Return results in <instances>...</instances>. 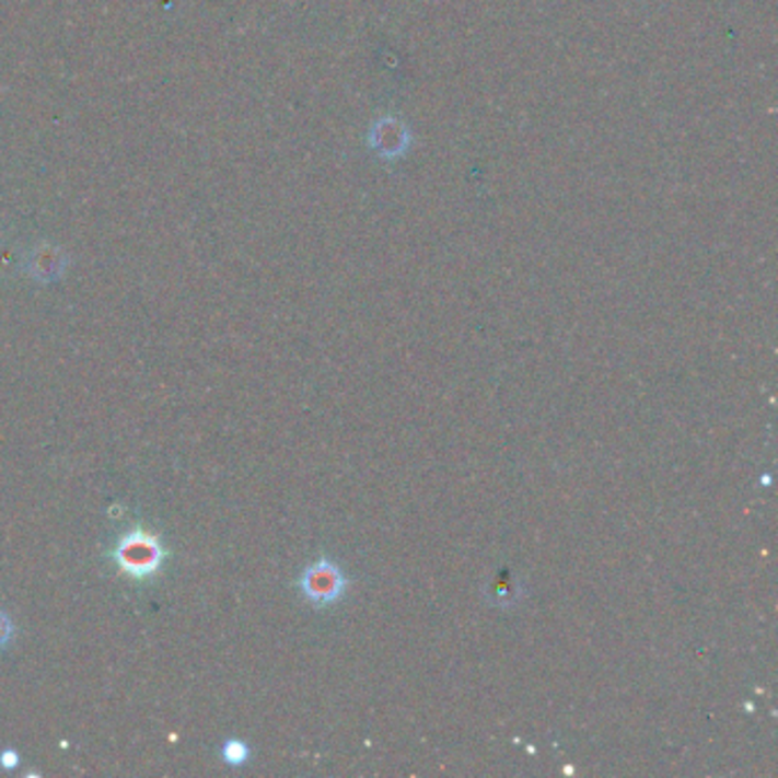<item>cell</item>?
Segmentation results:
<instances>
[{"label": "cell", "mask_w": 778, "mask_h": 778, "mask_svg": "<svg viewBox=\"0 0 778 778\" xmlns=\"http://www.w3.org/2000/svg\"><path fill=\"white\" fill-rule=\"evenodd\" d=\"M222 758L227 765H233V767L245 765L249 758V746L240 740H229L222 746Z\"/></svg>", "instance_id": "3"}, {"label": "cell", "mask_w": 778, "mask_h": 778, "mask_svg": "<svg viewBox=\"0 0 778 778\" xmlns=\"http://www.w3.org/2000/svg\"><path fill=\"white\" fill-rule=\"evenodd\" d=\"M19 760H21V756L16 754V751H14V748H8V751H3V754H0V767H3V769H8V771L16 769Z\"/></svg>", "instance_id": "5"}, {"label": "cell", "mask_w": 778, "mask_h": 778, "mask_svg": "<svg viewBox=\"0 0 778 778\" xmlns=\"http://www.w3.org/2000/svg\"><path fill=\"white\" fill-rule=\"evenodd\" d=\"M113 557L121 573L136 580H144L155 576L160 567H163L165 548L160 546L153 534L144 530H132L121 536Z\"/></svg>", "instance_id": "1"}, {"label": "cell", "mask_w": 778, "mask_h": 778, "mask_svg": "<svg viewBox=\"0 0 778 778\" xmlns=\"http://www.w3.org/2000/svg\"><path fill=\"white\" fill-rule=\"evenodd\" d=\"M347 584H350V580L345 578L342 569L327 557L309 565L300 578V589L304 599L315 607L336 605L345 596Z\"/></svg>", "instance_id": "2"}, {"label": "cell", "mask_w": 778, "mask_h": 778, "mask_svg": "<svg viewBox=\"0 0 778 778\" xmlns=\"http://www.w3.org/2000/svg\"><path fill=\"white\" fill-rule=\"evenodd\" d=\"M14 635V628H12V622H10V616L0 609V649H5L10 639Z\"/></svg>", "instance_id": "4"}]
</instances>
